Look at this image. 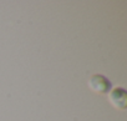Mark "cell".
<instances>
[{"mask_svg": "<svg viewBox=\"0 0 127 121\" xmlns=\"http://www.w3.org/2000/svg\"><path fill=\"white\" fill-rule=\"evenodd\" d=\"M89 85H90V87H91L94 91H96V92H98V94H106V92H108L110 89H111V82H110V80H108L106 76L101 75V74L92 75L91 79L89 80Z\"/></svg>", "mask_w": 127, "mask_h": 121, "instance_id": "6da1fadb", "label": "cell"}, {"mask_svg": "<svg viewBox=\"0 0 127 121\" xmlns=\"http://www.w3.org/2000/svg\"><path fill=\"white\" fill-rule=\"evenodd\" d=\"M110 100L117 109L125 110L127 107V92L122 87H115L110 92Z\"/></svg>", "mask_w": 127, "mask_h": 121, "instance_id": "7a4b0ae2", "label": "cell"}]
</instances>
